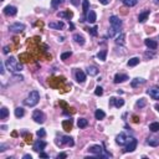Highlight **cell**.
<instances>
[{
	"mask_svg": "<svg viewBox=\"0 0 159 159\" xmlns=\"http://www.w3.org/2000/svg\"><path fill=\"white\" fill-rule=\"evenodd\" d=\"M5 65H6V67H8L9 71H11V72H20L21 70L24 68L22 63H20L15 57H13V56L6 60V61H5Z\"/></svg>",
	"mask_w": 159,
	"mask_h": 159,
	"instance_id": "obj_2",
	"label": "cell"
},
{
	"mask_svg": "<svg viewBox=\"0 0 159 159\" xmlns=\"http://www.w3.org/2000/svg\"><path fill=\"white\" fill-rule=\"evenodd\" d=\"M39 101H40V92L34 90V91H31L24 100V105L27 107H34L39 103Z\"/></svg>",
	"mask_w": 159,
	"mask_h": 159,
	"instance_id": "obj_1",
	"label": "cell"
},
{
	"mask_svg": "<svg viewBox=\"0 0 159 159\" xmlns=\"http://www.w3.org/2000/svg\"><path fill=\"white\" fill-rule=\"evenodd\" d=\"M9 51H10V47H9V46H5V47H4V50H3V52L4 54H9Z\"/></svg>",
	"mask_w": 159,
	"mask_h": 159,
	"instance_id": "obj_47",
	"label": "cell"
},
{
	"mask_svg": "<svg viewBox=\"0 0 159 159\" xmlns=\"http://www.w3.org/2000/svg\"><path fill=\"white\" fill-rule=\"evenodd\" d=\"M95 95L96 96H102L103 95V88H102L101 86H97L96 90H95Z\"/></svg>",
	"mask_w": 159,
	"mask_h": 159,
	"instance_id": "obj_39",
	"label": "cell"
},
{
	"mask_svg": "<svg viewBox=\"0 0 159 159\" xmlns=\"http://www.w3.org/2000/svg\"><path fill=\"white\" fill-rule=\"evenodd\" d=\"M88 152L95 154L97 158H112V154L108 153L103 147H101V146H92V147L88 148Z\"/></svg>",
	"mask_w": 159,
	"mask_h": 159,
	"instance_id": "obj_3",
	"label": "cell"
},
{
	"mask_svg": "<svg viewBox=\"0 0 159 159\" xmlns=\"http://www.w3.org/2000/svg\"><path fill=\"white\" fill-rule=\"evenodd\" d=\"M72 39L75 40V43L78 44V45H85V37L80 34H75Z\"/></svg>",
	"mask_w": 159,
	"mask_h": 159,
	"instance_id": "obj_25",
	"label": "cell"
},
{
	"mask_svg": "<svg viewBox=\"0 0 159 159\" xmlns=\"http://www.w3.org/2000/svg\"><path fill=\"white\" fill-rule=\"evenodd\" d=\"M63 128L66 130H71V128H72V119L65 121V122H63Z\"/></svg>",
	"mask_w": 159,
	"mask_h": 159,
	"instance_id": "obj_37",
	"label": "cell"
},
{
	"mask_svg": "<svg viewBox=\"0 0 159 159\" xmlns=\"http://www.w3.org/2000/svg\"><path fill=\"white\" fill-rule=\"evenodd\" d=\"M147 93L149 95V97H152L153 100H159V86H154L151 87L147 91Z\"/></svg>",
	"mask_w": 159,
	"mask_h": 159,
	"instance_id": "obj_11",
	"label": "cell"
},
{
	"mask_svg": "<svg viewBox=\"0 0 159 159\" xmlns=\"http://www.w3.org/2000/svg\"><path fill=\"white\" fill-rule=\"evenodd\" d=\"M56 144H57L59 147H62L63 144L70 146V147H73L75 146V141H73V138L68 137V135H61L60 138L56 139Z\"/></svg>",
	"mask_w": 159,
	"mask_h": 159,
	"instance_id": "obj_5",
	"label": "cell"
},
{
	"mask_svg": "<svg viewBox=\"0 0 159 159\" xmlns=\"http://www.w3.org/2000/svg\"><path fill=\"white\" fill-rule=\"evenodd\" d=\"M9 116V109L6 107H1V109H0V119H6Z\"/></svg>",
	"mask_w": 159,
	"mask_h": 159,
	"instance_id": "obj_27",
	"label": "cell"
},
{
	"mask_svg": "<svg viewBox=\"0 0 159 159\" xmlns=\"http://www.w3.org/2000/svg\"><path fill=\"white\" fill-rule=\"evenodd\" d=\"M98 1H100V3L102 4V5H108L111 0H98Z\"/></svg>",
	"mask_w": 159,
	"mask_h": 159,
	"instance_id": "obj_46",
	"label": "cell"
},
{
	"mask_svg": "<svg viewBox=\"0 0 159 159\" xmlns=\"http://www.w3.org/2000/svg\"><path fill=\"white\" fill-rule=\"evenodd\" d=\"M149 129H151L152 132H154V133L158 132V130H159V123H158V122L151 123V124H149Z\"/></svg>",
	"mask_w": 159,
	"mask_h": 159,
	"instance_id": "obj_36",
	"label": "cell"
},
{
	"mask_svg": "<svg viewBox=\"0 0 159 159\" xmlns=\"http://www.w3.org/2000/svg\"><path fill=\"white\" fill-rule=\"evenodd\" d=\"M153 3L156 4V5H159V0H153Z\"/></svg>",
	"mask_w": 159,
	"mask_h": 159,
	"instance_id": "obj_51",
	"label": "cell"
},
{
	"mask_svg": "<svg viewBox=\"0 0 159 159\" xmlns=\"http://www.w3.org/2000/svg\"><path fill=\"white\" fill-rule=\"evenodd\" d=\"M88 10H90V0H82V13H83V17L81 19V21L86 20V16L88 14Z\"/></svg>",
	"mask_w": 159,
	"mask_h": 159,
	"instance_id": "obj_14",
	"label": "cell"
},
{
	"mask_svg": "<svg viewBox=\"0 0 159 159\" xmlns=\"http://www.w3.org/2000/svg\"><path fill=\"white\" fill-rule=\"evenodd\" d=\"M36 135H37L39 138H44V137H46V130H45V129H39V130L36 132Z\"/></svg>",
	"mask_w": 159,
	"mask_h": 159,
	"instance_id": "obj_40",
	"label": "cell"
},
{
	"mask_svg": "<svg viewBox=\"0 0 159 159\" xmlns=\"http://www.w3.org/2000/svg\"><path fill=\"white\" fill-rule=\"evenodd\" d=\"M109 24H111V29H113L117 34H121V27H122V20L116 16V15H112L109 16Z\"/></svg>",
	"mask_w": 159,
	"mask_h": 159,
	"instance_id": "obj_4",
	"label": "cell"
},
{
	"mask_svg": "<svg viewBox=\"0 0 159 159\" xmlns=\"http://www.w3.org/2000/svg\"><path fill=\"white\" fill-rule=\"evenodd\" d=\"M75 78L78 83H83L86 81V73L82 71V70H76L75 71Z\"/></svg>",
	"mask_w": 159,
	"mask_h": 159,
	"instance_id": "obj_13",
	"label": "cell"
},
{
	"mask_svg": "<svg viewBox=\"0 0 159 159\" xmlns=\"http://www.w3.org/2000/svg\"><path fill=\"white\" fill-rule=\"evenodd\" d=\"M137 3H138V0H123V4H124V5H126V6H129V8L137 5Z\"/></svg>",
	"mask_w": 159,
	"mask_h": 159,
	"instance_id": "obj_34",
	"label": "cell"
},
{
	"mask_svg": "<svg viewBox=\"0 0 159 159\" xmlns=\"http://www.w3.org/2000/svg\"><path fill=\"white\" fill-rule=\"evenodd\" d=\"M24 114H25L24 108H21V107L15 108V117H16V118H21V117H24Z\"/></svg>",
	"mask_w": 159,
	"mask_h": 159,
	"instance_id": "obj_32",
	"label": "cell"
},
{
	"mask_svg": "<svg viewBox=\"0 0 159 159\" xmlns=\"http://www.w3.org/2000/svg\"><path fill=\"white\" fill-rule=\"evenodd\" d=\"M47 146V143H46L45 141H43V139H36V141L34 142V146H32V149H34L35 152H43L45 147Z\"/></svg>",
	"mask_w": 159,
	"mask_h": 159,
	"instance_id": "obj_8",
	"label": "cell"
},
{
	"mask_svg": "<svg viewBox=\"0 0 159 159\" xmlns=\"http://www.w3.org/2000/svg\"><path fill=\"white\" fill-rule=\"evenodd\" d=\"M70 1H71L72 5H75V6H78V5H80V1H81V0H70Z\"/></svg>",
	"mask_w": 159,
	"mask_h": 159,
	"instance_id": "obj_44",
	"label": "cell"
},
{
	"mask_svg": "<svg viewBox=\"0 0 159 159\" xmlns=\"http://www.w3.org/2000/svg\"><path fill=\"white\" fill-rule=\"evenodd\" d=\"M127 80H129V77L127 75H122V73H117L114 76V83H122V82H126Z\"/></svg>",
	"mask_w": 159,
	"mask_h": 159,
	"instance_id": "obj_18",
	"label": "cell"
},
{
	"mask_svg": "<svg viewBox=\"0 0 159 159\" xmlns=\"http://www.w3.org/2000/svg\"><path fill=\"white\" fill-rule=\"evenodd\" d=\"M4 14H5L6 16H15L16 14H17V8L15 6H13V5H8L4 8Z\"/></svg>",
	"mask_w": 159,
	"mask_h": 159,
	"instance_id": "obj_10",
	"label": "cell"
},
{
	"mask_svg": "<svg viewBox=\"0 0 159 159\" xmlns=\"http://www.w3.org/2000/svg\"><path fill=\"white\" fill-rule=\"evenodd\" d=\"M127 141H128V137H127V135H126L123 132L119 133V134L116 137V143L118 144V146H124V144H127Z\"/></svg>",
	"mask_w": 159,
	"mask_h": 159,
	"instance_id": "obj_15",
	"label": "cell"
},
{
	"mask_svg": "<svg viewBox=\"0 0 159 159\" xmlns=\"http://www.w3.org/2000/svg\"><path fill=\"white\" fill-rule=\"evenodd\" d=\"M32 119H34L36 123L43 124L45 122V119H46V116H45V113L43 111L36 109V111H34V113H32Z\"/></svg>",
	"mask_w": 159,
	"mask_h": 159,
	"instance_id": "obj_6",
	"label": "cell"
},
{
	"mask_svg": "<svg viewBox=\"0 0 159 159\" xmlns=\"http://www.w3.org/2000/svg\"><path fill=\"white\" fill-rule=\"evenodd\" d=\"M154 108H156V109L159 112V105H156V106H154Z\"/></svg>",
	"mask_w": 159,
	"mask_h": 159,
	"instance_id": "obj_52",
	"label": "cell"
},
{
	"mask_svg": "<svg viewBox=\"0 0 159 159\" xmlns=\"http://www.w3.org/2000/svg\"><path fill=\"white\" fill-rule=\"evenodd\" d=\"M135 105H137L138 108H144V107L147 106V101L144 100V98H139V100L137 101V103H135Z\"/></svg>",
	"mask_w": 159,
	"mask_h": 159,
	"instance_id": "obj_35",
	"label": "cell"
},
{
	"mask_svg": "<svg viewBox=\"0 0 159 159\" xmlns=\"http://www.w3.org/2000/svg\"><path fill=\"white\" fill-rule=\"evenodd\" d=\"M123 105H124V100H122V98H116V97L109 98V106H114L117 108H121Z\"/></svg>",
	"mask_w": 159,
	"mask_h": 159,
	"instance_id": "obj_12",
	"label": "cell"
},
{
	"mask_svg": "<svg viewBox=\"0 0 159 159\" xmlns=\"http://www.w3.org/2000/svg\"><path fill=\"white\" fill-rule=\"evenodd\" d=\"M88 32H90L92 36H97V26H93L92 29L88 30Z\"/></svg>",
	"mask_w": 159,
	"mask_h": 159,
	"instance_id": "obj_41",
	"label": "cell"
},
{
	"mask_svg": "<svg viewBox=\"0 0 159 159\" xmlns=\"http://www.w3.org/2000/svg\"><path fill=\"white\" fill-rule=\"evenodd\" d=\"M65 3V0H51V6L54 9H57L60 5H62Z\"/></svg>",
	"mask_w": 159,
	"mask_h": 159,
	"instance_id": "obj_33",
	"label": "cell"
},
{
	"mask_svg": "<svg viewBox=\"0 0 159 159\" xmlns=\"http://www.w3.org/2000/svg\"><path fill=\"white\" fill-rule=\"evenodd\" d=\"M144 57H146L147 60L153 59L154 57V52H149V51H147V52H144Z\"/></svg>",
	"mask_w": 159,
	"mask_h": 159,
	"instance_id": "obj_42",
	"label": "cell"
},
{
	"mask_svg": "<svg viewBox=\"0 0 159 159\" xmlns=\"http://www.w3.org/2000/svg\"><path fill=\"white\" fill-rule=\"evenodd\" d=\"M77 126H78V128H81V129L86 128L87 126H88L87 119H86V118H80V119L77 121Z\"/></svg>",
	"mask_w": 159,
	"mask_h": 159,
	"instance_id": "obj_29",
	"label": "cell"
},
{
	"mask_svg": "<svg viewBox=\"0 0 159 159\" xmlns=\"http://www.w3.org/2000/svg\"><path fill=\"white\" fill-rule=\"evenodd\" d=\"M22 158H24V159H31L32 157L30 156V154H25V156H24V157H22Z\"/></svg>",
	"mask_w": 159,
	"mask_h": 159,
	"instance_id": "obj_50",
	"label": "cell"
},
{
	"mask_svg": "<svg viewBox=\"0 0 159 159\" xmlns=\"http://www.w3.org/2000/svg\"><path fill=\"white\" fill-rule=\"evenodd\" d=\"M86 72H87V75H90V76H97L98 72H100V70H98L96 66H88L86 68Z\"/></svg>",
	"mask_w": 159,
	"mask_h": 159,
	"instance_id": "obj_23",
	"label": "cell"
},
{
	"mask_svg": "<svg viewBox=\"0 0 159 159\" xmlns=\"http://www.w3.org/2000/svg\"><path fill=\"white\" fill-rule=\"evenodd\" d=\"M147 81L144 78H139V77H135V78H133L132 80V82H130V86H132L133 88H135V87H138V86H141V85H144Z\"/></svg>",
	"mask_w": 159,
	"mask_h": 159,
	"instance_id": "obj_19",
	"label": "cell"
},
{
	"mask_svg": "<svg viewBox=\"0 0 159 159\" xmlns=\"http://www.w3.org/2000/svg\"><path fill=\"white\" fill-rule=\"evenodd\" d=\"M149 14H151V11H149V10H146V11L141 13V14L138 15V21L141 22V24H143V22H146V20H147L148 16H149Z\"/></svg>",
	"mask_w": 159,
	"mask_h": 159,
	"instance_id": "obj_22",
	"label": "cell"
},
{
	"mask_svg": "<svg viewBox=\"0 0 159 159\" xmlns=\"http://www.w3.org/2000/svg\"><path fill=\"white\" fill-rule=\"evenodd\" d=\"M137 144H138V141L135 139L134 137H129L128 138V141H127V146H126V149H124V152L126 153H130V152H133L135 148H137Z\"/></svg>",
	"mask_w": 159,
	"mask_h": 159,
	"instance_id": "obj_7",
	"label": "cell"
},
{
	"mask_svg": "<svg viewBox=\"0 0 159 159\" xmlns=\"http://www.w3.org/2000/svg\"><path fill=\"white\" fill-rule=\"evenodd\" d=\"M1 1H4V0H1Z\"/></svg>",
	"mask_w": 159,
	"mask_h": 159,
	"instance_id": "obj_53",
	"label": "cell"
},
{
	"mask_svg": "<svg viewBox=\"0 0 159 159\" xmlns=\"http://www.w3.org/2000/svg\"><path fill=\"white\" fill-rule=\"evenodd\" d=\"M49 26L51 27V29H54V30H63L65 29V22L63 21H56V22H50Z\"/></svg>",
	"mask_w": 159,
	"mask_h": 159,
	"instance_id": "obj_16",
	"label": "cell"
},
{
	"mask_svg": "<svg viewBox=\"0 0 159 159\" xmlns=\"http://www.w3.org/2000/svg\"><path fill=\"white\" fill-rule=\"evenodd\" d=\"M144 44H146V46L149 50H156L158 47V43L153 39H146L144 40Z\"/></svg>",
	"mask_w": 159,
	"mask_h": 159,
	"instance_id": "obj_17",
	"label": "cell"
},
{
	"mask_svg": "<svg viewBox=\"0 0 159 159\" xmlns=\"http://www.w3.org/2000/svg\"><path fill=\"white\" fill-rule=\"evenodd\" d=\"M9 30H10L11 32H22L25 30V25L24 24H21V22H15V24H13L9 26Z\"/></svg>",
	"mask_w": 159,
	"mask_h": 159,
	"instance_id": "obj_9",
	"label": "cell"
},
{
	"mask_svg": "<svg viewBox=\"0 0 159 159\" xmlns=\"http://www.w3.org/2000/svg\"><path fill=\"white\" fill-rule=\"evenodd\" d=\"M5 66H6V65L4 63V62L0 63V73H1V75L5 73Z\"/></svg>",
	"mask_w": 159,
	"mask_h": 159,
	"instance_id": "obj_43",
	"label": "cell"
},
{
	"mask_svg": "<svg viewBox=\"0 0 159 159\" xmlns=\"http://www.w3.org/2000/svg\"><path fill=\"white\" fill-rule=\"evenodd\" d=\"M6 149H5V146H4V144H1V146H0V152H5Z\"/></svg>",
	"mask_w": 159,
	"mask_h": 159,
	"instance_id": "obj_49",
	"label": "cell"
},
{
	"mask_svg": "<svg viewBox=\"0 0 159 159\" xmlns=\"http://www.w3.org/2000/svg\"><path fill=\"white\" fill-rule=\"evenodd\" d=\"M72 15L73 14L70 11V10H67V11H60V13H57V16L59 17H62V19H67V20H70V19L72 17Z\"/></svg>",
	"mask_w": 159,
	"mask_h": 159,
	"instance_id": "obj_24",
	"label": "cell"
},
{
	"mask_svg": "<svg viewBox=\"0 0 159 159\" xmlns=\"http://www.w3.org/2000/svg\"><path fill=\"white\" fill-rule=\"evenodd\" d=\"M147 144H149L151 147H158L159 138L158 137H149V138H147Z\"/></svg>",
	"mask_w": 159,
	"mask_h": 159,
	"instance_id": "obj_21",
	"label": "cell"
},
{
	"mask_svg": "<svg viewBox=\"0 0 159 159\" xmlns=\"http://www.w3.org/2000/svg\"><path fill=\"white\" fill-rule=\"evenodd\" d=\"M97 59L101 60V61H106L107 60V50H101L100 52L97 54Z\"/></svg>",
	"mask_w": 159,
	"mask_h": 159,
	"instance_id": "obj_30",
	"label": "cell"
},
{
	"mask_svg": "<svg viewBox=\"0 0 159 159\" xmlns=\"http://www.w3.org/2000/svg\"><path fill=\"white\" fill-rule=\"evenodd\" d=\"M71 56H72V52H71V51H67V52H63L61 55V60H62V61H65V60H67L68 57H71Z\"/></svg>",
	"mask_w": 159,
	"mask_h": 159,
	"instance_id": "obj_38",
	"label": "cell"
},
{
	"mask_svg": "<svg viewBox=\"0 0 159 159\" xmlns=\"http://www.w3.org/2000/svg\"><path fill=\"white\" fill-rule=\"evenodd\" d=\"M105 117H106L105 111H102V109H96V112H95V118H96V119L101 121V119H103Z\"/></svg>",
	"mask_w": 159,
	"mask_h": 159,
	"instance_id": "obj_26",
	"label": "cell"
},
{
	"mask_svg": "<svg viewBox=\"0 0 159 159\" xmlns=\"http://www.w3.org/2000/svg\"><path fill=\"white\" fill-rule=\"evenodd\" d=\"M40 158H49V156L44 152H40Z\"/></svg>",
	"mask_w": 159,
	"mask_h": 159,
	"instance_id": "obj_48",
	"label": "cell"
},
{
	"mask_svg": "<svg viewBox=\"0 0 159 159\" xmlns=\"http://www.w3.org/2000/svg\"><path fill=\"white\" fill-rule=\"evenodd\" d=\"M86 20L90 22V24H95L96 22V20H97V15H96V13L93 11V10H90L88 11V14H87V19Z\"/></svg>",
	"mask_w": 159,
	"mask_h": 159,
	"instance_id": "obj_20",
	"label": "cell"
},
{
	"mask_svg": "<svg viewBox=\"0 0 159 159\" xmlns=\"http://www.w3.org/2000/svg\"><path fill=\"white\" fill-rule=\"evenodd\" d=\"M63 158H67V154L66 153H60L57 156V159H63Z\"/></svg>",
	"mask_w": 159,
	"mask_h": 159,
	"instance_id": "obj_45",
	"label": "cell"
},
{
	"mask_svg": "<svg viewBox=\"0 0 159 159\" xmlns=\"http://www.w3.org/2000/svg\"><path fill=\"white\" fill-rule=\"evenodd\" d=\"M124 37H126V35L123 32H121V34L116 37V44L117 45H123L124 44Z\"/></svg>",
	"mask_w": 159,
	"mask_h": 159,
	"instance_id": "obj_31",
	"label": "cell"
},
{
	"mask_svg": "<svg viewBox=\"0 0 159 159\" xmlns=\"http://www.w3.org/2000/svg\"><path fill=\"white\" fill-rule=\"evenodd\" d=\"M139 57H132V59H129V61L127 62V65L129 67H134V66H137V65L139 63Z\"/></svg>",
	"mask_w": 159,
	"mask_h": 159,
	"instance_id": "obj_28",
	"label": "cell"
}]
</instances>
